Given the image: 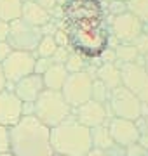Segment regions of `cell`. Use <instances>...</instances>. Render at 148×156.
Returning a JSON list of instances; mask_svg holds the SVG:
<instances>
[{
	"label": "cell",
	"mask_w": 148,
	"mask_h": 156,
	"mask_svg": "<svg viewBox=\"0 0 148 156\" xmlns=\"http://www.w3.org/2000/svg\"><path fill=\"white\" fill-rule=\"evenodd\" d=\"M61 30L66 35L68 49L84 56L87 61H98L105 50L110 47V26L108 17L101 19H63Z\"/></svg>",
	"instance_id": "cell-1"
},
{
	"label": "cell",
	"mask_w": 148,
	"mask_h": 156,
	"mask_svg": "<svg viewBox=\"0 0 148 156\" xmlns=\"http://www.w3.org/2000/svg\"><path fill=\"white\" fill-rule=\"evenodd\" d=\"M9 153L12 156H54L51 128L33 116H23L9 128Z\"/></svg>",
	"instance_id": "cell-2"
},
{
	"label": "cell",
	"mask_w": 148,
	"mask_h": 156,
	"mask_svg": "<svg viewBox=\"0 0 148 156\" xmlns=\"http://www.w3.org/2000/svg\"><path fill=\"white\" fill-rule=\"evenodd\" d=\"M51 146L54 154L84 156L89 149H92L91 130L80 125L73 115H70L65 122L51 128Z\"/></svg>",
	"instance_id": "cell-3"
},
{
	"label": "cell",
	"mask_w": 148,
	"mask_h": 156,
	"mask_svg": "<svg viewBox=\"0 0 148 156\" xmlns=\"http://www.w3.org/2000/svg\"><path fill=\"white\" fill-rule=\"evenodd\" d=\"M72 115V108L65 101L59 90H42L33 102V116L47 128H52L65 122Z\"/></svg>",
	"instance_id": "cell-4"
},
{
	"label": "cell",
	"mask_w": 148,
	"mask_h": 156,
	"mask_svg": "<svg viewBox=\"0 0 148 156\" xmlns=\"http://www.w3.org/2000/svg\"><path fill=\"white\" fill-rule=\"evenodd\" d=\"M92 80L94 78L87 71L72 73V75L66 76L65 85L61 89V94L72 109H75L80 104L92 99Z\"/></svg>",
	"instance_id": "cell-5"
},
{
	"label": "cell",
	"mask_w": 148,
	"mask_h": 156,
	"mask_svg": "<svg viewBox=\"0 0 148 156\" xmlns=\"http://www.w3.org/2000/svg\"><path fill=\"white\" fill-rule=\"evenodd\" d=\"M42 31L37 26H31L23 19L9 23V35H7V44L12 50H23V52H31L37 50Z\"/></svg>",
	"instance_id": "cell-6"
},
{
	"label": "cell",
	"mask_w": 148,
	"mask_h": 156,
	"mask_svg": "<svg viewBox=\"0 0 148 156\" xmlns=\"http://www.w3.org/2000/svg\"><path fill=\"white\" fill-rule=\"evenodd\" d=\"M106 104L112 111V116L115 118H124L131 122H136L138 118H141V101L122 85L110 92V99Z\"/></svg>",
	"instance_id": "cell-7"
},
{
	"label": "cell",
	"mask_w": 148,
	"mask_h": 156,
	"mask_svg": "<svg viewBox=\"0 0 148 156\" xmlns=\"http://www.w3.org/2000/svg\"><path fill=\"white\" fill-rule=\"evenodd\" d=\"M35 54L23 52V50H12L7 59L2 62V71L7 82V90H12V85L19 82L21 78L33 73Z\"/></svg>",
	"instance_id": "cell-8"
},
{
	"label": "cell",
	"mask_w": 148,
	"mask_h": 156,
	"mask_svg": "<svg viewBox=\"0 0 148 156\" xmlns=\"http://www.w3.org/2000/svg\"><path fill=\"white\" fill-rule=\"evenodd\" d=\"M108 26L110 35L117 40V44H132L145 31V24L136 16H132L129 11L110 17Z\"/></svg>",
	"instance_id": "cell-9"
},
{
	"label": "cell",
	"mask_w": 148,
	"mask_h": 156,
	"mask_svg": "<svg viewBox=\"0 0 148 156\" xmlns=\"http://www.w3.org/2000/svg\"><path fill=\"white\" fill-rule=\"evenodd\" d=\"M120 82L122 87L134 94L141 104H148V73L141 64H120Z\"/></svg>",
	"instance_id": "cell-10"
},
{
	"label": "cell",
	"mask_w": 148,
	"mask_h": 156,
	"mask_svg": "<svg viewBox=\"0 0 148 156\" xmlns=\"http://www.w3.org/2000/svg\"><path fill=\"white\" fill-rule=\"evenodd\" d=\"M61 14L66 21L108 17L101 0H65L61 5Z\"/></svg>",
	"instance_id": "cell-11"
},
{
	"label": "cell",
	"mask_w": 148,
	"mask_h": 156,
	"mask_svg": "<svg viewBox=\"0 0 148 156\" xmlns=\"http://www.w3.org/2000/svg\"><path fill=\"white\" fill-rule=\"evenodd\" d=\"M72 115L75 116V120L87 127L89 130L94 127H99L103 123H106L112 116V111H110L108 104H99L96 101H87L84 104H80L79 108L72 109Z\"/></svg>",
	"instance_id": "cell-12"
},
{
	"label": "cell",
	"mask_w": 148,
	"mask_h": 156,
	"mask_svg": "<svg viewBox=\"0 0 148 156\" xmlns=\"http://www.w3.org/2000/svg\"><path fill=\"white\" fill-rule=\"evenodd\" d=\"M108 130L112 135L113 144L119 146H132L139 140V132H138L136 122L124 120V118H110L108 120Z\"/></svg>",
	"instance_id": "cell-13"
},
{
	"label": "cell",
	"mask_w": 148,
	"mask_h": 156,
	"mask_svg": "<svg viewBox=\"0 0 148 156\" xmlns=\"http://www.w3.org/2000/svg\"><path fill=\"white\" fill-rule=\"evenodd\" d=\"M21 118H23V102L17 99L12 90H2L0 92V125L11 128Z\"/></svg>",
	"instance_id": "cell-14"
},
{
	"label": "cell",
	"mask_w": 148,
	"mask_h": 156,
	"mask_svg": "<svg viewBox=\"0 0 148 156\" xmlns=\"http://www.w3.org/2000/svg\"><path fill=\"white\" fill-rule=\"evenodd\" d=\"M42 90H46L44 80H42V75H37V73H31L12 85V92L16 94L17 99L21 102H31V104L42 94Z\"/></svg>",
	"instance_id": "cell-15"
},
{
	"label": "cell",
	"mask_w": 148,
	"mask_h": 156,
	"mask_svg": "<svg viewBox=\"0 0 148 156\" xmlns=\"http://www.w3.org/2000/svg\"><path fill=\"white\" fill-rule=\"evenodd\" d=\"M21 19L24 23H28L31 26H37V28H42L46 26L47 23L52 21V14L46 9H42L39 4H35L33 0L31 2H24L23 9H21Z\"/></svg>",
	"instance_id": "cell-16"
},
{
	"label": "cell",
	"mask_w": 148,
	"mask_h": 156,
	"mask_svg": "<svg viewBox=\"0 0 148 156\" xmlns=\"http://www.w3.org/2000/svg\"><path fill=\"white\" fill-rule=\"evenodd\" d=\"M94 78L99 80L108 90H113L122 85V82H120V68L117 62L115 64H98Z\"/></svg>",
	"instance_id": "cell-17"
},
{
	"label": "cell",
	"mask_w": 148,
	"mask_h": 156,
	"mask_svg": "<svg viewBox=\"0 0 148 156\" xmlns=\"http://www.w3.org/2000/svg\"><path fill=\"white\" fill-rule=\"evenodd\" d=\"M66 76H68V71L65 69L63 64H52V66L42 75L44 87H46L47 90H59V92H61Z\"/></svg>",
	"instance_id": "cell-18"
},
{
	"label": "cell",
	"mask_w": 148,
	"mask_h": 156,
	"mask_svg": "<svg viewBox=\"0 0 148 156\" xmlns=\"http://www.w3.org/2000/svg\"><path fill=\"white\" fill-rule=\"evenodd\" d=\"M113 52L119 66L120 64H131V62H136V64L143 62V56H139V52L132 44H117L113 47Z\"/></svg>",
	"instance_id": "cell-19"
},
{
	"label": "cell",
	"mask_w": 148,
	"mask_h": 156,
	"mask_svg": "<svg viewBox=\"0 0 148 156\" xmlns=\"http://www.w3.org/2000/svg\"><path fill=\"white\" fill-rule=\"evenodd\" d=\"M91 142L94 149L101 151H106L110 146H113V140H112V135L108 130V122L99 125V127L91 128Z\"/></svg>",
	"instance_id": "cell-20"
},
{
	"label": "cell",
	"mask_w": 148,
	"mask_h": 156,
	"mask_svg": "<svg viewBox=\"0 0 148 156\" xmlns=\"http://www.w3.org/2000/svg\"><path fill=\"white\" fill-rule=\"evenodd\" d=\"M21 0H0V21L12 23L16 19H21Z\"/></svg>",
	"instance_id": "cell-21"
},
{
	"label": "cell",
	"mask_w": 148,
	"mask_h": 156,
	"mask_svg": "<svg viewBox=\"0 0 148 156\" xmlns=\"http://www.w3.org/2000/svg\"><path fill=\"white\" fill-rule=\"evenodd\" d=\"M63 66H65V69L68 71V75H72V73L86 71L87 68H89V61H87L84 56L77 54V52H70L68 59H66V62H65Z\"/></svg>",
	"instance_id": "cell-22"
},
{
	"label": "cell",
	"mask_w": 148,
	"mask_h": 156,
	"mask_svg": "<svg viewBox=\"0 0 148 156\" xmlns=\"http://www.w3.org/2000/svg\"><path fill=\"white\" fill-rule=\"evenodd\" d=\"M56 49H57V44L54 40V37L52 35H42V38H40L39 45H37V50L33 54L35 57H52Z\"/></svg>",
	"instance_id": "cell-23"
},
{
	"label": "cell",
	"mask_w": 148,
	"mask_h": 156,
	"mask_svg": "<svg viewBox=\"0 0 148 156\" xmlns=\"http://www.w3.org/2000/svg\"><path fill=\"white\" fill-rule=\"evenodd\" d=\"M127 11L136 16L143 24H148V0H129Z\"/></svg>",
	"instance_id": "cell-24"
},
{
	"label": "cell",
	"mask_w": 148,
	"mask_h": 156,
	"mask_svg": "<svg viewBox=\"0 0 148 156\" xmlns=\"http://www.w3.org/2000/svg\"><path fill=\"white\" fill-rule=\"evenodd\" d=\"M110 92L112 90L106 89L99 80H96V78L92 80V101H96L99 104H106L110 99Z\"/></svg>",
	"instance_id": "cell-25"
},
{
	"label": "cell",
	"mask_w": 148,
	"mask_h": 156,
	"mask_svg": "<svg viewBox=\"0 0 148 156\" xmlns=\"http://www.w3.org/2000/svg\"><path fill=\"white\" fill-rule=\"evenodd\" d=\"M105 11H106V16L110 14V17L124 14V12H127V2H122V0H110L108 5L105 7Z\"/></svg>",
	"instance_id": "cell-26"
},
{
	"label": "cell",
	"mask_w": 148,
	"mask_h": 156,
	"mask_svg": "<svg viewBox=\"0 0 148 156\" xmlns=\"http://www.w3.org/2000/svg\"><path fill=\"white\" fill-rule=\"evenodd\" d=\"M52 64H54V62H52L51 57H35L33 73H37V75H44V73H46Z\"/></svg>",
	"instance_id": "cell-27"
},
{
	"label": "cell",
	"mask_w": 148,
	"mask_h": 156,
	"mask_svg": "<svg viewBox=\"0 0 148 156\" xmlns=\"http://www.w3.org/2000/svg\"><path fill=\"white\" fill-rule=\"evenodd\" d=\"M70 52L72 50L68 49V47H57L56 50H54V54H52V62L54 64H65L66 62V59H68V56H70Z\"/></svg>",
	"instance_id": "cell-28"
},
{
	"label": "cell",
	"mask_w": 148,
	"mask_h": 156,
	"mask_svg": "<svg viewBox=\"0 0 148 156\" xmlns=\"http://www.w3.org/2000/svg\"><path fill=\"white\" fill-rule=\"evenodd\" d=\"M132 45L136 47V50L139 52V56L148 54V33H145V31H143V33L139 35L134 42H132Z\"/></svg>",
	"instance_id": "cell-29"
},
{
	"label": "cell",
	"mask_w": 148,
	"mask_h": 156,
	"mask_svg": "<svg viewBox=\"0 0 148 156\" xmlns=\"http://www.w3.org/2000/svg\"><path fill=\"white\" fill-rule=\"evenodd\" d=\"M125 156H148V149L139 142H136V144L125 147Z\"/></svg>",
	"instance_id": "cell-30"
},
{
	"label": "cell",
	"mask_w": 148,
	"mask_h": 156,
	"mask_svg": "<svg viewBox=\"0 0 148 156\" xmlns=\"http://www.w3.org/2000/svg\"><path fill=\"white\" fill-rule=\"evenodd\" d=\"M9 151V128L0 125V153Z\"/></svg>",
	"instance_id": "cell-31"
},
{
	"label": "cell",
	"mask_w": 148,
	"mask_h": 156,
	"mask_svg": "<svg viewBox=\"0 0 148 156\" xmlns=\"http://www.w3.org/2000/svg\"><path fill=\"white\" fill-rule=\"evenodd\" d=\"M105 153H106V156H125V147L119 144H113V146H110Z\"/></svg>",
	"instance_id": "cell-32"
},
{
	"label": "cell",
	"mask_w": 148,
	"mask_h": 156,
	"mask_svg": "<svg viewBox=\"0 0 148 156\" xmlns=\"http://www.w3.org/2000/svg\"><path fill=\"white\" fill-rule=\"evenodd\" d=\"M54 37V40H56L57 47H68V40H66V35H65V31H63L61 28L56 30V33L52 35Z\"/></svg>",
	"instance_id": "cell-33"
},
{
	"label": "cell",
	"mask_w": 148,
	"mask_h": 156,
	"mask_svg": "<svg viewBox=\"0 0 148 156\" xmlns=\"http://www.w3.org/2000/svg\"><path fill=\"white\" fill-rule=\"evenodd\" d=\"M35 4H39L42 9H46V11H49L52 14V11H54V7H56L57 0H33Z\"/></svg>",
	"instance_id": "cell-34"
},
{
	"label": "cell",
	"mask_w": 148,
	"mask_h": 156,
	"mask_svg": "<svg viewBox=\"0 0 148 156\" xmlns=\"http://www.w3.org/2000/svg\"><path fill=\"white\" fill-rule=\"evenodd\" d=\"M11 52H12V49L9 47V44H7V42H0V64L6 61L7 56H9Z\"/></svg>",
	"instance_id": "cell-35"
},
{
	"label": "cell",
	"mask_w": 148,
	"mask_h": 156,
	"mask_svg": "<svg viewBox=\"0 0 148 156\" xmlns=\"http://www.w3.org/2000/svg\"><path fill=\"white\" fill-rule=\"evenodd\" d=\"M7 35H9V23L0 21V42H7Z\"/></svg>",
	"instance_id": "cell-36"
},
{
	"label": "cell",
	"mask_w": 148,
	"mask_h": 156,
	"mask_svg": "<svg viewBox=\"0 0 148 156\" xmlns=\"http://www.w3.org/2000/svg\"><path fill=\"white\" fill-rule=\"evenodd\" d=\"M33 115V104L31 102H23V116Z\"/></svg>",
	"instance_id": "cell-37"
},
{
	"label": "cell",
	"mask_w": 148,
	"mask_h": 156,
	"mask_svg": "<svg viewBox=\"0 0 148 156\" xmlns=\"http://www.w3.org/2000/svg\"><path fill=\"white\" fill-rule=\"evenodd\" d=\"M84 156H106V153L101 151V149H94V147H92V149H89Z\"/></svg>",
	"instance_id": "cell-38"
},
{
	"label": "cell",
	"mask_w": 148,
	"mask_h": 156,
	"mask_svg": "<svg viewBox=\"0 0 148 156\" xmlns=\"http://www.w3.org/2000/svg\"><path fill=\"white\" fill-rule=\"evenodd\" d=\"M7 89V82H6V76H4V71H2V64H0V92Z\"/></svg>",
	"instance_id": "cell-39"
},
{
	"label": "cell",
	"mask_w": 148,
	"mask_h": 156,
	"mask_svg": "<svg viewBox=\"0 0 148 156\" xmlns=\"http://www.w3.org/2000/svg\"><path fill=\"white\" fill-rule=\"evenodd\" d=\"M141 66L145 68V71L148 73V54H145V56H143V62H141Z\"/></svg>",
	"instance_id": "cell-40"
},
{
	"label": "cell",
	"mask_w": 148,
	"mask_h": 156,
	"mask_svg": "<svg viewBox=\"0 0 148 156\" xmlns=\"http://www.w3.org/2000/svg\"><path fill=\"white\" fill-rule=\"evenodd\" d=\"M0 156H12V154L9 153V151H7V153H0Z\"/></svg>",
	"instance_id": "cell-41"
},
{
	"label": "cell",
	"mask_w": 148,
	"mask_h": 156,
	"mask_svg": "<svg viewBox=\"0 0 148 156\" xmlns=\"http://www.w3.org/2000/svg\"><path fill=\"white\" fill-rule=\"evenodd\" d=\"M21 2H23V4H24V2H31V0H21Z\"/></svg>",
	"instance_id": "cell-42"
},
{
	"label": "cell",
	"mask_w": 148,
	"mask_h": 156,
	"mask_svg": "<svg viewBox=\"0 0 148 156\" xmlns=\"http://www.w3.org/2000/svg\"><path fill=\"white\" fill-rule=\"evenodd\" d=\"M122 2H129V0H122Z\"/></svg>",
	"instance_id": "cell-43"
},
{
	"label": "cell",
	"mask_w": 148,
	"mask_h": 156,
	"mask_svg": "<svg viewBox=\"0 0 148 156\" xmlns=\"http://www.w3.org/2000/svg\"><path fill=\"white\" fill-rule=\"evenodd\" d=\"M54 156H61V154H54Z\"/></svg>",
	"instance_id": "cell-44"
}]
</instances>
